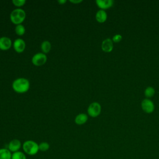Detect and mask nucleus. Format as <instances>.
<instances>
[{
	"label": "nucleus",
	"mask_w": 159,
	"mask_h": 159,
	"mask_svg": "<svg viewBox=\"0 0 159 159\" xmlns=\"http://www.w3.org/2000/svg\"><path fill=\"white\" fill-rule=\"evenodd\" d=\"M13 47L16 52L22 53L25 50V43L22 39H17L13 43Z\"/></svg>",
	"instance_id": "obj_9"
},
{
	"label": "nucleus",
	"mask_w": 159,
	"mask_h": 159,
	"mask_svg": "<svg viewBox=\"0 0 159 159\" xmlns=\"http://www.w3.org/2000/svg\"><path fill=\"white\" fill-rule=\"evenodd\" d=\"M114 48V42L110 38L104 39L101 43V48L102 51L109 53L112 52Z\"/></svg>",
	"instance_id": "obj_8"
},
{
	"label": "nucleus",
	"mask_w": 159,
	"mask_h": 159,
	"mask_svg": "<svg viewBox=\"0 0 159 159\" xmlns=\"http://www.w3.org/2000/svg\"><path fill=\"white\" fill-rule=\"evenodd\" d=\"M96 3L100 9L105 11L113 6L114 1L112 0H96Z\"/></svg>",
	"instance_id": "obj_10"
},
{
	"label": "nucleus",
	"mask_w": 159,
	"mask_h": 159,
	"mask_svg": "<svg viewBox=\"0 0 159 159\" xmlns=\"http://www.w3.org/2000/svg\"><path fill=\"white\" fill-rule=\"evenodd\" d=\"M70 2H71V3H73V4H78V3H80V2H83V1L82 0H70Z\"/></svg>",
	"instance_id": "obj_22"
},
{
	"label": "nucleus",
	"mask_w": 159,
	"mask_h": 159,
	"mask_svg": "<svg viewBox=\"0 0 159 159\" xmlns=\"http://www.w3.org/2000/svg\"><path fill=\"white\" fill-rule=\"evenodd\" d=\"M141 107L145 112L150 114L153 112L155 109V105L152 100L148 98H145L141 102Z\"/></svg>",
	"instance_id": "obj_6"
},
{
	"label": "nucleus",
	"mask_w": 159,
	"mask_h": 159,
	"mask_svg": "<svg viewBox=\"0 0 159 159\" xmlns=\"http://www.w3.org/2000/svg\"><path fill=\"white\" fill-rule=\"evenodd\" d=\"M66 2V1H65V0H59V1H58V2L59 4H65Z\"/></svg>",
	"instance_id": "obj_23"
},
{
	"label": "nucleus",
	"mask_w": 159,
	"mask_h": 159,
	"mask_svg": "<svg viewBox=\"0 0 159 159\" xmlns=\"http://www.w3.org/2000/svg\"><path fill=\"white\" fill-rule=\"evenodd\" d=\"M88 114L92 117H98L101 112V104L98 102H93L89 104L88 108Z\"/></svg>",
	"instance_id": "obj_4"
},
{
	"label": "nucleus",
	"mask_w": 159,
	"mask_h": 159,
	"mask_svg": "<svg viewBox=\"0 0 159 159\" xmlns=\"http://www.w3.org/2000/svg\"><path fill=\"white\" fill-rule=\"evenodd\" d=\"M25 12L22 9H16L13 10L10 14L11 21L17 25L21 24L25 19Z\"/></svg>",
	"instance_id": "obj_3"
},
{
	"label": "nucleus",
	"mask_w": 159,
	"mask_h": 159,
	"mask_svg": "<svg viewBox=\"0 0 159 159\" xmlns=\"http://www.w3.org/2000/svg\"><path fill=\"white\" fill-rule=\"evenodd\" d=\"M155 93V88L152 86H148L145 88L144 91V94L145 97L148 99L153 97Z\"/></svg>",
	"instance_id": "obj_16"
},
{
	"label": "nucleus",
	"mask_w": 159,
	"mask_h": 159,
	"mask_svg": "<svg viewBox=\"0 0 159 159\" xmlns=\"http://www.w3.org/2000/svg\"><path fill=\"white\" fill-rule=\"evenodd\" d=\"M50 148V145L48 143L46 142H42L39 144V151L45 152H47Z\"/></svg>",
	"instance_id": "obj_19"
},
{
	"label": "nucleus",
	"mask_w": 159,
	"mask_h": 159,
	"mask_svg": "<svg viewBox=\"0 0 159 159\" xmlns=\"http://www.w3.org/2000/svg\"><path fill=\"white\" fill-rule=\"evenodd\" d=\"M22 150L24 153L28 155H35L39 151V144L32 140H26L22 144Z\"/></svg>",
	"instance_id": "obj_2"
},
{
	"label": "nucleus",
	"mask_w": 159,
	"mask_h": 159,
	"mask_svg": "<svg viewBox=\"0 0 159 159\" xmlns=\"http://www.w3.org/2000/svg\"><path fill=\"white\" fill-rule=\"evenodd\" d=\"M13 89L17 93H24L27 92L30 87L29 80L24 78H19L16 79L12 84Z\"/></svg>",
	"instance_id": "obj_1"
},
{
	"label": "nucleus",
	"mask_w": 159,
	"mask_h": 159,
	"mask_svg": "<svg viewBox=\"0 0 159 159\" xmlns=\"http://www.w3.org/2000/svg\"><path fill=\"white\" fill-rule=\"evenodd\" d=\"M12 153L7 148H0V159H11Z\"/></svg>",
	"instance_id": "obj_14"
},
{
	"label": "nucleus",
	"mask_w": 159,
	"mask_h": 159,
	"mask_svg": "<svg viewBox=\"0 0 159 159\" xmlns=\"http://www.w3.org/2000/svg\"><path fill=\"white\" fill-rule=\"evenodd\" d=\"M25 0H12V4L16 7L23 6L25 4Z\"/></svg>",
	"instance_id": "obj_20"
},
{
	"label": "nucleus",
	"mask_w": 159,
	"mask_h": 159,
	"mask_svg": "<svg viewBox=\"0 0 159 159\" xmlns=\"http://www.w3.org/2000/svg\"><path fill=\"white\" fill-rule=\"evenodd\" d=\"M21 147H22V143L19 140L12 139L9 142L7 148L12 153L19 151Z\"/></svg>",
	"instance_id": "obj_7"
},
{
	"label": "nucleus",
	"mask_w": 159,
	"mask_h": 159,
	"mask_svg": "<svg viewBox=\"0 0 159 159\" xmlns=\"http://www.w3.org/2000/svg\"><path fill=\"white\" fill-rule=\"evenodd\" d=\"M12 46V41L10 38L2 37L0 38V50H7Z\"/></svg>",
	"instance_id": "obj_11"
},
{
	"label": "nucleus",
	"mask_w": 159,
	"mask_h": 159,
	"mask_svg": "<svg viewBox=\"0 0 159 159\" xmlns=\"http://www.w3.org/2000/svg\"><path fill=\"white\" fill-rule=\"evenodd\" d=\"M96 20L99 23H103L106 22L107 18V12L104 10L100 9L96 14Z\"/></svg>",
	"instance_id": "obj_12"
},
{
	"label": "nucleus",
	"mask_w": 159,
	"mask_h": 159,
	"mask_svg": "<svg viewBox=\"0 0 159 159\" xmlns=\"http://www.w3.org/2000/svg\"><path fill=\"white\" fill-rule=\"evenodd\" d=\"M88 119V117L87 114L84 113H80L76 116L75 119V122L77 125H83L87 122Z\"/></svg>",
	"instance_id": "obj_13"
},
{
	"label": "nucleus",
	"mask_w": 159,
	"mask_h": 159,
	"mask_svg": "<svg viewBox=\"0 0 159 159\" xmlns=\"http://www.w3.org/2000/svg\"><path fill=\"white\" fill-rule=\"evenodd\" d=\"M47 57L43 53H37L32 58V62L35 66H42L47 62Z\"/></svg>",
	"instance_id": "obj_5"
},
{
	"label": "nucleus",
	"mask_w": 159,
	"mask_h": 159,
	"mask_svg": "<svg viewBox=\"0 0 159 159\" xmlns=\"http://www.w3.org/2000/svg\"><path fill=\"white\" fill-rule=\"evenodd\" d=\"M122 39V35L119 34H117L116 35H114L113 37H112V40L113 42L114 43H118L119 42H120Z\"/></svg>",
	"instance_id": "obj_21"
},
{
	"label": "nucleus",
	"mask_w": 159,
	"mask_h": 159,
	"mask_svg": "<svg viewBox=\"0 0 159 159\" xmlns=\"http://www.w3.org/2000/svg\"><path fill=\"white\" fill-rule=\"evenodd\" d=\"M15 32L16 34L19 36H22L25 34V29L24 26L22 24H19L17 25L15 27Z\"/></svg>",
	"instance_id": "obj_18"
},
{
	"label": "nucleus",
	"mask_w": 159,
	"mask_h": 159,
	"mask_svg": "<svg viewBox=\"0 0 159 159\" xmlns=\"http://www.w3.org/2000/svg\"><path fill=\"white\" fill-rule=\"evenodd\" d=\"M52 48V45L50 42L45 40L43 41L41 44V50L43 52V53H48Z\"/></svg>",
	"instance_id": "obj_15"
},
{
	"label": "nucleus",
	"mask_w": 159,
	"mask_h": 159,
	"mask_svg": "<svg viewBox=\"0 0 159 159\" xmlns=\"http://www.w3.org/2000/svg\"><path fill=\"white\" fill-rule=\"evenodd\" d=\"M11 159H27V157L24 152L18 151L12 153Z\"/></svg>",
	"instance_id": "obj_17"
}]
</instances>
